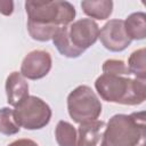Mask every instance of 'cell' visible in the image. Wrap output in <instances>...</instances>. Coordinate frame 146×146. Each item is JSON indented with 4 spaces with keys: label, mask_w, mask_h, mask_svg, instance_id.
Listing matches in <instances>:
<instances>
[{
    "label": "cell",
    "mask_w": 146,
    "mask_h": 146,
    "mask_svg": "<svg viewBox=\"0 0 146 146\" xmlns=\"http://www.w3.org/2000/svg\"><path fill=\"white\" fill-rule=\"evenodd\" d=\"M145 112L113 115L102 135L100 146H145Z\"/></svg>",
    "instance_id": "6da1fadb"
},
{
    "label": "cell",
    "mask_w": 146,
    "mask_h": 146,
    "mask_svg": "<svg viewBox=\"0 0 146 146\" xmlns=\"http://www.w3.org/2000/svg\"><path fill=\"white\" fill-rule=\"evenodd\" d=\"M100 98L108 103L139 105L146 99V80L103 73L95 81Z\"/></svg>",
    "instance_id": "7a4b0ae2"
},
{
    "label": "cell",
    "mask_w": 146,
    "mask_h": 146,
    "mask_svg": "<svg viewBox=\"0 0 146 146\" xmlns=\"http://www.w3.org/2000/svg\"><path fill=\"white\" fill-rule=\"evenodd\" d=\"M25 11L29 23L55 27L70 25L76 15L72 3L59 0H29L25 2Z\"/></svg>",
    "instance_id": "3957f363"
},
{
    "label": "cell",
    "mask_w": 146,
    "mask_h": 146,
    "mask_svg": "<svg viewBox=\"0 0 146 146\" xmlns=\"http://www.w3.org/2000/svg\"><path fill=\"white\" fill-rule=\"evenodd\" d=\"M67 111L76 123L95 121L102 113V103L88 86H79L67 96Z\"/></svg>",
    "instance_id": "277c9868"
},
{
    "label": "cell",
    "mask_w": 146,
    "mask_h": 146,
    "mask_svg": "<svg viewBox=\"0 0 146 146\" xmlns=\"http://www.w3.org/2000/svg\"><path fill=\"white\" fill-rule=\"evenodd\" d=\"M50 106L36 96H27L14 108V117L17 124L26 130L44 128L51 119Z\"/></svg>",
    "instance_id": "5b68a950"
},
{
    "label": "cell",
    "mask_w": 146,
    "mask_h": 146,
    "mask_svg": "<svg viewBox=\"0 0 146 146\" xmlns=\"http://www.w3.org/2000/svg\"><path fill=\"white\" fill-rule=\"evenodd\" d=\"M68 36L76 48L86 51L98 40L99 26L91 18H81L68 25Z\"/></svg>",
    "instance_id": "8992f818"
},
{
    "label": "cell",
    "mask_w": 146,
    "mask_h": 146,
    "mask_svg": "<svg viewBox=\"0 0 146 146\" xmlns=\"http://www.w3.org/2000/svg\"><path fill=\"white\" fill-rule=\"evenodd\" d=\"M102 44L110 51L120 52L127 49L131 40L125 33L124 21L123 19H111L108 21L102 30H99V36Z\"/></svg>",
    "instance_id": "52a82bcc"
},
{
    "label": "cell",
    "mask_w": 146,
    "mask_h": 146,
    "mask_svg": "<svg viewBox=\"0 0 146 146\" xmlns=\"http://www.w3.org/2000/svg\"><path fill=\"white\" fill-rule=\"evenodd\" d=\"M51 56L46 50H32L23 59L21 74L29 80H39L44 78L51 70Z\"/></svg>",
    "instance_id": "ba28073f"
},
{
    "label": "cell",
    "mask_w": 146,
    "mask_h": 146,
    "mask_svg": "<svg viewBox=\"0 0 146 146\" xmlns=\"http://www.w3.org/2000/svg\"><path fill=\"white\" fill-rule=\"evenodd\" d=\"M5 88L7 103L14 107L29 96V83L21 72H11L7 76Z\"/></svg>",
    "instance_id": "9c48e42d"
},
{
    "label": "cell",
    "mask_w": 146,
    "mask_h": 146,
    "mask_svg": "<svg viewBox=\"0 0 146 146\" xmlns=\"http://www.w3.org/2000/svg\"><path fill=\"white\" fill-rule=\"evenodd\" d=\"M105 122L100 120L80 123L78 128V146H97L102 139Z\"/></svg>",
    "instance_id": "30bf717a"
},
{
    "label": "cell",
    "mask_w": 146,
    "mask_h": 146,
    "mask_svg": "<svg viewBox=\"0 0 146 146\" xmlns=\"http://www.w3.org/2000/svg\"><path fill=\"white\" fill-rule=\"evenodd\" d=\"M51 40L54 46L57 48V50L67 58H78L84 52V50L76 48L71 42L68 36V25L59 27Z\"/></svg>",
    "instance_id": "8fae6325"
},
{
    "label": "cell",
    "mask_w": 146,
    "mask_h": 146,
    "mask_svg": "<svg viewBox=\"0 0 146 146\" xmlns=\"http://www.w3.org/2000/svg\"><path fill=\"white\" fill-rule=\"evenodd\" d=\"M124 30L131 41L145 39L146 36V14L143 11L130 14L124 21Z\"/></svg>",
    "instance_id": "7c38bea8"
},
{
    "label": "cell",
    "mask_w": 146,
    "mask_h": 146,
    "mask_svg": "<svg viewBox=\"0 0 146 146\" xmlns=\"http://www.w3.org/2000/svg\"><path fill=\"white\" fill-rule=\"evenodd\" d=\"M83 13L92 18L104 21L113 11V1L111 0H84L81 2Z\"/></svg>",
    "instance_id": "4fadbf2b"
},
{
    "label": "cell",
    "mask_w": 146,
    "mask_h": 146,
    "mask_svg": "<svg viewBox=\"0 0 146 146\" xmlns=\"http://www.w3.org/2000/svg\"><path fill=\"white\" fill-rule=\"evenodd\" d=\"M58 146H78V133L75 128L67 121H59L55 129Z\"/></svg>",
    "instance_id": "5bb4252c"
},
{
    "label": "cell",
    "mask_w": 146,
    "mask_h": 146,
    "mask_svg": "<svg viewBox=\"0 0 146 146\" xmlns=\"http://www.w3.org/2000/svg\"><path fill=\"white\" fill-rule=\"evenodd\" d=\"M146 51L145 48L135 50L128 59V68L130 74H133L136 79L146 80V64H145Z\"/></svg>",
    "instance_id": "9a60e30c"
},
{
    "label": "cell",
    "mask_w": 146,
    "mask_h": 146,
    "mask_svg": "<svg viewBox=\"0 0 146 146\" xmlns=\"http://www.w3.org/2000/svg\"><path fill=\"white\" fill-rule=\"evenodd\" d=\"M21 127L14 117V110L10 107L0 108V133L11 136L19 132Z\"/></svg>",
    "instance_id": "2e32d148"
},
{
    "label": "cell",
    "mask_w": 146,
    "mask_h": 146,
    "mask_svg": "<svg viewBox=\"0 0 146 146\" xmlns=\"http://www.w3.org/2000/svg\"><path fill=\"white\" fill-rule=\"evenodd\" d=\"M59 27L55 26H47V25H41V24H34V23H29L27 22V31L30 36L33 40L36 41H48L52 39L55 33L58 31Z\"/></svg>",
    "instance_id": "e0dca14e"
},
{
    "label": "cell",
    "mask_w": 146,
    "mask_h": 146,
    "mask_svg": "<svg viewBox=\"0 0 146 146\" xmlns=\"http://www.w3.org/2000/svg\"><path fill=\"white\" fill-rule=\"evenodd\" d=\"M103 72L105 74H113V75H123L129 76L130 71L125 63L121 59H107L103 64Z\"/></svg>",
    "instance_id": "ac0fdd59"
},
{
    "label": "cell",
    "mask_w": 146,
    "mask_h": 146,
    "mask_svg": "<svg viewBox=\"0 0 146 146\" xmlns=\"http://www.w3.org/2000/svg\"><path fill=\"white\" fill-rule=\"evenodd\" d=\"M14 11V2L13 1H0V14L5 16H10Z\"/></svg>",
    "instance_id": "d6986e66"
},
{
    "label": "cell",
    "mask_w": 146,
    "mask_h": 146,
    "mask_svg": "<svg viewBox=\"0 0 146 146\" xmlns=\"http://www.w3.org/2000/svg\"><path fill=\"white\" fill-rule=\"evenodd\" d=\"M8 146H39L34 140L29 139V138H22V139H17L14 140L13 143H10Z\"/></svg>",
    "instance_id": "ffe728a7"
}]
</instances>
